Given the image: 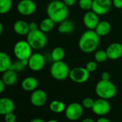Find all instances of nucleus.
<instances>
[{
	"label": "nucleus",
	"mask_w": 122,
	"mask_h": 122,
	"mask_svg": "<svg viewBox=\"0 0 122 122\" xmlns=\"http://www.w3.org/2000/svg\"><path fill=\"white\" fill-rule=\"evenodd\" d=\"M107 59L109 58H108L107 51L99 50L94 54V59L97 62H99V63L104 62L105 61L107 60Z\"/></svg>",
	"instance_id": "obj_27"
},
{
	"label": "nucleus",
	"mask_w": 122,
	"mask_h": 122,
	"mask_svg": "<svg viewBox=\"0 0 122 122\" xmlns=\"http://www.w3.org/2000/svg\"><path fill=\"white\" fill-rule=\"evenodd\" d=\"M75 29L74 23L69 19H65L61 23H59V26L58 27V31L61 34H70Z\"/></svg>",
	"instance_id": "obj_20"
},
{
	"label": "nucleus",
	"mask_w": 122,
	"mask_h": 122,
	"mask_svg": "<svg viewBox=\"0 0 122 122\" xmlns=\"http://www.w3.org/2000/svg\"><path fill=\"white\" fill-rule=\"evenodd\" d=\"M93 0H79V6L80 8L85 11H89L92 9Z\"/></svg>",
	"instance_id": "obj_28"
},
{
	"label": "nucleus",
	"mask_w": 122,
	"mask_h": 122,
	"mask_svg": "<svg viewBox=\"0 0 122 122\" xmlns=\"http://www.w3.org/2000/svg\"><path fill=\"white\" fill-rule=\"evenodd\" d=\"M64 56H65L64 49L61 46L55 47L51 53V57L54 61H58L63 60Z\"/></svg>",
	"instance_id": "obj_25"
},
{
	"label": "nucleus",
	"mask_w": 122,
	"mask_h": 122,
	"mask_svg": "<svg viewBox=\"0 0 122 122\" xmlns=\"http://www.w3.org/2000/svg\"><path fill=\"white\" fill-rule=\"evenodd\" d=\"M48 16L55 23H61L67 19L69 14L68 6L61 0H52L46 7Z\"/></svg>",
	"instance_id": "obj_2"
},
{
	"label": "nucleus",
	"mask_w": 122,
	"mask_h": 122,
	"mask_svg": "<svg viewBox=\"0 0 122 122\" xmlns=\"http://www.w3.org/2000/svg\"><path fill=\"white\" fill-rule=\"evenodd\" d=\"M47 100V94L42 89H35L30 97V102L32 105L36 107H42Z\"/></svg>",
	"instance_id": "obj_13"
},
{
	"label": "nucleus",
	"mask_w": 122,
	"mask_h": 122,
	"mask_svg": "<svg viewBox=\"0 0 122 122\" xmlns=\"http://www.w3.org/2000/svg\"><path fill=\"white\" fill-rule=\"evenodd\" d=\"M83 106L77 102L71 103L64 111L66 118L69 121H76L83 114Z\"/></svg>",
	"instance_id": "obj_8"
},
{
	"label": "nucleus",
	"mask_w": 122,
	"mask_h": 122,
	"mask_svg": "<svg viewBox=\"0 0 122 122\" xmlns=\"http://www.w3.org/2000/svg\"><path fill=\"white\" fill-rule=\"evenodd\" d=\"M46 33L41 31L40 29L30 31L26 35V41L34 49H43L47 43Z\"/></svg>",
	"instance_id": "obj_4"
},
{
	"label": "nucleus",
	"mask_w": 122,
	"mask_h": 122,
	"mask_svg": "<svg viewBox=\"0 0 122 122\" xmlns=\"http://www.w3.org/2000/svg\"><path fill=\"white\" fill-rule=\"evenodd\" d=\"M111 29H112V26L109 21H102L99 22L94 31L100 36H107V34H109V32L111 31Z\"/></svg>",
	"instance_id": "obj_21"
},
{
	"label": "nucleus",
	"mask_w": 122,
	"mask_h": 122,
	"mask_svg": "<svg viewBox=\"0 0 122 122\" xmlns=\"http://www.w3.org/2000/svg\"><path fill=\"white\" fill-rule=\"evenodd\" d=\"M45 57L40 53H34L29 58V67L34 71H41L45 65Z\"/></svg>",
	"instance_id": "obj_10"
},
{
	"label": "nucleus",
	"mask_w": 122,
	"mask_h": 122,
	"mask_svg": "<svg viewBox=\"0 0 122 122\" xmlns=\"http://www.w3.org/2000/svg\"><path fill=\"white\" fill-rule=\"evenodd\" d=\"M94 121L92 119H89V118H86L84 119V120H82V122H94Z\"/></svg>",
	"instance_id": "obj_40"
},
{
	"label": "nucleus",
	"mask_w": 122,
	"mask_h": 122,
	"mask_svg": "<svg viewBox=\"0 0 122 122\" xmlns=\"http://www.w3.org/2000/svg\"><path fill=\"white\" fill-rule=\"evenodd\" d=\"M4 120L6 122H15L16 116L13 112L6 114L4 115Z\"/></svg>",
	"instance_id": "obj_32"
},
{
	"label": "nucleus",
	"mask_w": 122,
	"mask_h": 122,
	"mask_svg": "<svg viewBox=\"0 0 122 122\" xmlns=\"http://www.w3.org/2000/svg\"><path fill=\"white\" fill-rule=\"evenodd\" d=\"M49 109L55 114H60L65 111V104L59 100H53L49 104Z\"/></svg>",
	"instance_id": "obj_23"
},
{
	"label": "nucleus",
	"mask_w": 122,
	"mask_h": 122,
	"mask_svg": "<svg viewBox=\"0 0 122 122\" xmlns=\"http://www.w3.org/2000/svg\"><path fill=\"white\" fill-rule=\"evenodd\" d=\"M106 51L109 59L117 60L122 57V44L118 42H114L108 46Z\"/></svg>",
	"instance_id": "obj_15"
},
{
	"label": "nucleus",
	"mask_w": 122,
	"mask_h": 122,
	"mask_svg": "<svg viewBox=\"0 0 122 122\" xmlns=\"http://www.w3.org/2000/svg\"><path fill=\"white\" fill-rule=\"evenodd\" d=\"M111 109V106L108 99L99 98L97 100H94V105L92 108L93 112L98 116H104L107 114Z\"/></svg>",
	"instance_id": "obj_9"
},
{
	"label": "nucleus",
	"mask_w": 122,
	"mask_h": 122,
	"mask_svg": "<svg viewBox=\"0 0 122 122\" xmlns=\"http://www.w3.org/2000/svg\"><path fill=\"white\" fill-rule=\"evenodd\" d=\"M100 43V36L94 31L90 30L84 32L79 40V49L86 54L94 51Z\"/></svg>",
	"instance_id": "obj_1"
},
{
	"label": "nucleus",
	"mask_w": 122,
	"mask_h": 122,
	"mask_svg": "<svg viewBox=\"0 0 122 122\" xmlns=\"http://www.w3.org/2000/svg\"><path fill=\"white\" fill-rule=\"evenodd\" d=\"M101 79H102V80H110V74L107 71H104L102 74Z\"/></svg>",
	"instance_id": "obj_34"
},
{
	"label": "nucleus",
	"mask_w": 122,
	"mask_h": 122,
	"mask_svg": "<svg viewBox=\"0 0 122 122\" xmlns=\"http://www.w3.org/2000/svg\"><path fill=\"white\" fill-rule=\"evenodd\" d=\"M3 24L1 23L0 24V34H2V32H3Z\"/></svg>",
	"instance_id": "obj_41"
},
{
	"label": "nucleus",
	"mask_w": 122,
	"mask_h": 122,
	"mask_svg": "<svg viewBox=\"0 0 122 122\" xmlns=\"http://www.w3.org/2000/svg\"><path fill=\"white\" fill-rule=\"evenodd\" d=\"M50 73L54 79L61 81L66 79L69 76L70 69L67 64L61 60L54 61L50 68Z\"/></svg>",
	"instance_id": "obj_5"
},
{
	"label": "nucleus",
	"mask_w": 122,
	"mask_h": 122,
	"mask_svg": "<svg viewBox=\"0 0 122 122\" xmlns=\"http://www.w3.org/2000/svg\"><path fill=\"white\" fill-rule=\"evenodd\" d=\"M13 29L16 34L21 36H26L30 31L29 24L26 21L23 20H18L15 21L13 26Z\"/></svg>",
	"instance_id": "obj_18"
},
{
	"label": "nucleus",
	"mask_w": 122,
	"mask_h": 122,
	"mask_svg": "<svg viewBox=\"0 0 122 122\" xmlns=\"http://www.w3.org/2000/svg\"><path fill=\"white\" fill-rule=\"evenodd\" d=\"M86 69L91 73V72H94L97 70V61H91L89 62H88L86 65Z\"/></svg>",
	"instance_id": "obj_31"
},
{
	"label": "nucleus",
	"mask_w": 122,
	"mask_h": 122,
	"mask_svg": "<svg viewBox=\"0 0 122 122\" xmlns=\"http://www.w3.org/2000/svg\"><path fill=\"white\" fill-rule=\"evenodd\" d=\"M32 47L26 40L17 41L14 46V54L16 58L19 60L29 59L32 54Z\"/></svg>",
	"instance_id": "obj_6"
},
{
	"label": "nucleus",
	"mask_w": 122,
	"mask_h": 122,
	"mask_svg": "<svg viewBox=\"0 0 122 122\" xmlns=\"http://www.w3.org/2000/svg\"></svg>",
	"instance_id": "obj_43"
},
{
	"label": "nucleus",
	"mask_w": 122,
	"mask_h": 122,
	"mask_svg": "<svg viewBox=\"0 0 122 122\" xmlns=\"http://www.w3.org/2000/svg\"><path fill=\"white\" fill-rule=\"evenodd\" d=\"M97 122H110L111 121L107 119V118H105V117H101L99 119H97Z\"/></svg>",
	"instance_id": "obj_38"
},
{
	"label": "nucleus",
	"mask_w": 122,
	"mask_h": 122,
	"mask_svg": "<svg viewBox=\"0 0 122 122\" xmlns=\"http://www.w3.org/2000/svg\"><path fill=\"white\" fill-rule=\"evenodd\" d=\"M112 4L117 9H122V0H113Z\"/></svg>",
	"instance_id": "obj_33"
},
{
	"label": "nucleus",
	"mask_w": 122,
	"mask_h": 122,
	"mask_svg": "<svg viewBox=\"0 0 122 122\" xmlns=\"http://www.w3.org/2000/svg\"><path fill=\"white\" fill-rule=\"evenodd\" d=\"M29 24V29H30V31H34V30H36V29H39L37 24L36 22H34V21H31Z\"/></svg>",
	"instance_id": "obj_35"
},
{
	"label": "nucleus",
	"mask_w": 122,
	"mask_h": 122,
	"mask_svg": "<svg viewBox=\"0 0 122 122\" xmlns=\"http://www.w3.org/2000/svg\"><path fill=\"white\" fill-rule=\"evenodd\" d=\"M94 103V100L90 97H86L82 101V106L86 109H92Z\"/></svg>",
	"instance_id": "obj_30"
},
{
	"label": "nucleus",
	"mask_w": 122,
	"mask_h": 122,
	"mask_svg": "<svg viewBox=\"0 0 122 122\" xmlns=\"http://www.w3.org/2000/svg\"><path fill=\"white\" fill-rule=\"evenodd\" d=\"M21 86L26 92H33L38 86V81L33 76H27L21 81Z\"/></svg>",
	"instance_id": "obj_19"
},
{
	"label": "nucleus",
	"mask_w": 122,
	"mask_h": 122,
	"mask_svg": "<svg viewBox=\"0 0 122 122\" xmlns=\"http://www.w3.org/2000/svg\"><path fill=\"white\" fill-rule=\"evenodd\" d=\"M6 84L1 79L0 80V93H2L4 89H5V87H6Z\"/></svg>",
	"instance_id": "obj_37"
},
{
	"label": "nucleus",
	"mask_w": 122,
	"mask_h": 122,
	"mask_svg": "<svg viewBox=\"0 0 122 122\" xmlns=\"http://www.w3.org/2000/svg\"><path fill=\"white\" fill-rule=\"evenodd\" d=\"M12 6V0H0V13L4 14L8 13Z\"/></svg>",
	"instance_id": "obj_26"
},
{
	"label": "nucleus",
	"mask_w": 122,
	"mask_h": 122,
	"mask_svg": "<svg viewBox=\"0 0 122 122\" xmlns=\"http://www.w3.org/2000/svg\"><path fill=\"white\" fill-rule=\"evenodd\" d=\"M12 63L9 56L4 51L0 52V72L3 73L11 68Z\"/></svg>",
	"instance_id": "obj_22"
},
{
	"label": "nucleus",
	"mask_w": 122,
	"mask_h": 122,
	"mask_svg": "<svg viewBox=\"0 0 122 122\" xmlns=\"http://www.w3.org/2000/svg\"><path fill=\"white\" fill-rule=\"evenodd\" d=\"M95 92L99 98L110 99L116 96L117 90L116 86L110 80L101 79L96 84Z\"/></svg>",
	"instance_id": "obj_3"
},
{
	"label": "nucleus",
	"mask_w": 122,
	"mask_h": 122,
	"mask_svg": "<svg viewBox=\"0 0 122 122\" xmlns=\"http://www.w3.org/2000/svg\"><path fill=\"white\" fill-rule=\"evenodd\" d=\"M112 4V0H93L92 10L99 16L104 15L109 11Z\"/></svg>",
	"instance_id": "obj_12"
},
{
	"label": "nucleus",
	"mask_w": 122,
	"mask_h": 122,
	"mask_svg": "<svg viewBox=\"0 0 122 122\" xmlns=\"http://www.w3.org/2000/svg\"><path fill=\"white\" fill-rule=\"evenodd\" d=\"M90 72L86 67H75L70 70L69 77L71 81L77 84H83L87 81Z\"/></svg>",
	"instance_id": "obj_7"
},
{
	"label": "nucleus",
	"mask_w": 122,
	"mask_h": 122,
	"mask_svg": "<svg viewBox=\"0 0 122 122\" xmlns=\"http://www.w3.org/2000/svg\"><path fill=\"white\" fill-rule=\"evenodd\" d=\"M54 24H55V22L48 16V17L44 19L41 21L40 25H39V29L41 31H43L44 32L48 33L54 29Z\"/></svg>",
	"instance_id": "obj_24"
},
{
	"label": "nucleus",
	"mask_w": 122,
	"mask_h": 122,
	"mask_svg": "<svg viewBox=\"0 0 122 122\" xmlns=\"http://www.w3.org/2000/svg\"><path fill=\"white\" fill-rule=\"evenodd\" d=\"M62 1L67 6H71L76 3V0H62Z\"/></svg>",
	"instance_id": "obj_36"
},
{
	"label": "nucleus",
	"mask_w": 122,
	"mask_h": 122,
	"mask_svg": "<svg viewBox=\"0 0 122 122\" xmlns=\"http://www.w3.org/2000/svg\"><path fill=\"white\" fill-rule=\"evenodd\" d=\"M18 75L17 71L12 69H8L3 72L1 80L6 84V86H12L17 81Z\"/></svg>",
	"instance_id": "obj_17"
},
{
	"label": "nucleus",
	"mask_w": 122,
	"mask_h": 122,
	"mask_svg": "<svg viewBox=\"0 0 122 122\" xmlns=\"http://www.w3.org/2000/svg\"><path fill=\"white\" fill-rule=\"evenodd\" d=\"M49 122H57L56 120H54V119H51V120H49Z\"/></svg>",
	"instance_id": "obj_42"
},
{
	"label": "nucleus",
	"mask_w": 122,
	"mask_h": 122,
	"mask_svg": "<svg viewBox=\"0 0 122 122\" xmlns=\"http://www.w3.org/2000/svg\"><path fill=\"white\" fill-rule=\"evenodd\" d=\"M26 66L23 64V63L21 62V60H19L18 61L15 62V63H12L11 68L9 69H12V70H15L16 71H21L24 69Z\"/></svg>",
	"instance_id": "obj_29"
},
{
	"label": "nucleus",
	"mask_w": 122,
	"mask_h": 122,
	"mask_svg": "<svg viewBox=\"0 0 122 122\" xmlns=\"http://www.w3.org/2000/svg\"><path fill=\"white\" fill-rule=\"evenodd\" d=\"M15 105L12 99L8 97H3L0 99V114L4 116L6 114L13 112Z\"/></svg>",
	"instance_id": "obj_16"
},
{
	"label": "nucleus",
	"mask_w": 122,
	"mask_h": 122,
	"mask_svg": "<svg viewBox=\"0 0 122 122\" xmlns=\"http://www.w3.org/2000/svg\"><path fill=\"white\" fill-rule=\"evenodd\" d=\"M99 22V15L93 10L88 11L83 17V23L84 26L90 30H94Z\"/></svg>",
	"instance_id": "obj_14"
},
{
	"label": "nucleus",
	"mask_w": 122,
	"mask_h": 122,
	"mask_svg": "<svg viewBox=\"0 0 122 122\" xmlns=\"http://www.w3.org/2000/svg\"><path fill=\"white\" fill-rule=\"evenodd\" d=\"M36 9V3L33 0H21L17 4L18 12L23 16H30Z\"/></svg>",
	"instance_id": "obj_11"
},
{
	"label": "nucleus",
	"mask_w": 122,
	"mask_h": 122,
	"mask_svg": "<svg viewBox=\"0 0 122 122\" xmlns=\"http://www.w3.org/2000/svg\"><path fill=\"white\" fill-rule=\"evenodd\" d=\"M31 122H44V121L41 119H39V118H36V119H32Z\"/></svg>",
	"instance_id": "obj_39"
}]
</instances>
